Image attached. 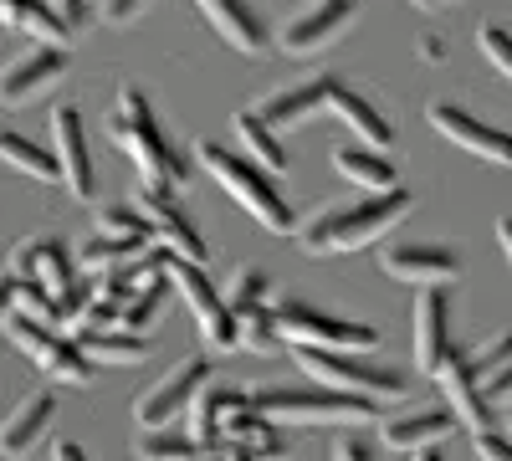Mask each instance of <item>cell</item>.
Returning <instances> with one entry per match:
<instances>
[{"label": "cell", "mask_w": 512, "mask_h": 461, "mask_svg": "<svg viewBox=\"0 0 512 461\" xmlns=\"http://www.w3.org/2000/svg\"><path fill=\"white\" fill-rule=\"evenodd\" d=\"M195 159L210 170V180H216L246 216L262 221L272 236H297V211H292V200L272 185V175H267L256 159L226 149L221 139H200V144H195Z\"/></svg>", "instance_id": "3"}, {"label": "cell", "mask_w": 512, "mask_h": 461, "mask_svg": "<svg viewBox=\"0 0 512 461\" xmlns=\"http://www.w3.org/2000/svg\"><path fill=\"white\" fill-rule=\"evenodd\" d=\"M236 328H241V349H251V354H272V349L282 344L272 308H251V313H241Z\"/></svg>", "instance_id": "36"}, {"label": "cell", "mask_w": 512, "mask_h": 461, "mask_svg": "<svg viewBox=\"0 0 512 461\" xmlns=\"http://www.w3.org/2000/svg\"><path fill=\"white\" fill-rule=\"evenodd\" d=\"M461 421L451 415V405H425V410H405V415H379V446L390 451H425L441 446Z\"/></svg>", "instance_id": "20"}, {"label": "cell", "mask_w": 512, "mask_h": 461, "mask_svg": "<svg viewBox=\"0 0 512 461\" xmlns=\"http://www.w3.org/2000/svg\"><path fill=\"white\" fill-rule=\"evenodd\" d=\"M497 241H502V251H507V262H512V216H502V221H497Z\"/></svg>", "instance_id": "47"}, {"label": "cell", "mask_w": 512, "mask_h": 461, "mask_svg": "<svg viewBox=\"0 0 512 461\" xmlns=\"http://www.w3.org/2000/svg\"><path fill=\"white\" fill-rule=\"evenodd\" d=\"M410 461H446V451H441V446H425V451H415Z\"/></svg>", "instance_id": "49"}, {"label": "cell", "mask_w": 512, "mask_h": 461, "mask_svg": "<svg viewBox=\"0 0 512 461\" xmlns=\"http://www.w3.org/2000/svg\"><path fill=\"white\" fill-rule=\"evenodd\" d=\"M441 390H446V405H451V415L472 431V436H482V431H497V405L482 395V385L472 380V364H466V349H451L446 354V364H441Z\"/></svg>", "instance_id": "16"}, {"label": "cell", "mask_w": 512, "mask_h": 461, "mask_svg": "<svg viewBox=\"0 0 512 461\" xmlns=\"http://www.w3.org/2000/svg\"><path fill=\"white\" fill-rule=\"evenodd\" d=\"M67 77V52L62 47H26L21 57H11L6 67H0V103H31L52 88V82Z\"/></svg>", "instance_id": "15"}, {"label": "cell", "mask_w": 512, "mask_h": 461, "mask_svg": "<svg viewBox=\"0 0 512 461\" xmlns=\"http://www.w3.org/2000/svg\"><path fill=\"white\" fill-rule=\"evenodd\" d=\"M205 11V21L216 26V36L226 47H236L241 57H262L272 47V26L256 11V0H195Z\"/></svg>", "instance_id": "17"}, {"label": "cell", "mask_w": 512, "mask_h": 461, "mask_svg": "<svg viewBox=\"0 0 512 461\" xmlns=\"http://www.w3.org/2000/svg\"><path fill=\"white\" fill-rule=\"evenodd\" d=\"M57 461H88V451H82L77 441H62V446H57Z\"/></svg>", "instance_id": "46"}, {"label": "cell", "mask_w": 512, "mask_h": 461, "mask_svg": "<svg viewBox=\"0 0 512 461\" xmlns=\"http://www.w3.org/2000/svg\"><path fill=\"white\" fill-rule=\"evenodd\" d=\"M425 118H431V129L446 134L456 149L477 154V159H492V164H512V134L497 129V123L477 118L472 108H461L451 98H431L425 103Z\"/></svg>", "instance_id": "12"}, {"label": "cell", "mask_w": 512, "mask_h": 461, "mask_svg": "<svg viewBox=\"0 0 512 461\" xmlns=\"http://www.w3.org/2000/svg\"><path fill=\"white\" fill-rule=\"evenodd\" d=\"M251 400H246V390H231V385H221V380H210L195 400H190V410H185V431H190V441L195 446H221V431H226V421L236 410H246Z\"/></svg>", "instance_id": "24"}, {"label": "cell", "mask_w": 512, "mask_h": 461, "mask_svg": "<svg viewBox=\"0 0 512 461\" xmlns=\"http://www.w3.org/2000/svg\"><path fill=\"white\" fill-rule=\"evenodd\" d=\"M420 57H425V62H446V41L425 36V41H420Z\"/></svg>", "instance_id": "45"}, {"label": "cell", "mask_w": 512, "mask_h": 461, "mask_svg": "<svg viewBox=\"0 0 512 461\" xmlns=\"http://www.w3.org/2000/svg\"><path fill=\"white\" fill-rule=\"evenodd\" d=\"M0 21L36 36V47H62L67 52V41H72V31L57 21V11L47 0H0Z\"/></svg>", "instance_id": "28"}, {"label": "cell", "mask_w": 512, "mask_h": 461, "mask_svg": "<svg viewBox=\"0 0 512 461\" xmlns=\"http://www.w3.org/2000/svg\"><path fill=\"white\" fill-rule=\"evenodd\" d=\"M72 339L93 364H144L149 359V339L123 333V328H72Z\"/></svg>", "instance_id": "27"}, {"label": "cell", "mask_w": 512, "mask_h": 461, "mask_svg": "<svg viewBox=\"0 0 512 461\" xmlns=\"http://www.w3.org/2000/svg\"><path fill=\"white\" fill-rule=\"evenodd\" d=\"M57 421V395L52 390H31L6 421H0V456H11V461H26L41 441H47Z\"/></svg>", "instance_id": "21"}, {"label": "cell", "mask_w": 512, "mask_h": 461, "mask_svg": "<svg viewBox=\"0 0 512 461\" xmlns=\"http://www.w3.org/2000/svg\"><path fill=\"white\" fill-rule=\"evenodd\" d=\"M379 267L395 282H410L425 292V287H446L461 277V251L446 241H400V246H384Z\"/></svg>", "instance_id": "14"}, {"label": "cell", "mask_w": 512, "mask_h": 461, "mask_svg": "<svg viewBox=\"0 0 512 461\" xmlns=\"http://www.w3.org/2000/svg\"><path fill=\"white\" fill-rule=\"evenodd\" d=\"M221 298H226V308L241 318V313H251V308H272V277L262 272V267H236L231 272V282L221 287Z\"/></svg>", "instance_id": "31"}, {"label": "cell", "mask_w": 512, "mask_h": 461, "mask_svg": "<svg viewBox=\"0 0 512 461\" xmlns=\"http://www.w3.org/2000/svg\"><path fill=\"white\" fill-rule=\"evenodd\" d=\"M221 446H246L256 461H287L292 456V441H287V431L277 426V421H267L262 410H236L231 421H226V431H221Z\"/></svg>", "instance_id": "25"}, {"label": "cell", "mask_w": 512, "mask_h": 461, "mask_svg": "<svg viewBox=\"0 0 512 461\" xmlns=\"http://www.w3.org/2000/svg\"><path fill=\"white\" fill-rule=\"evenodd\" d=\"M159 257H164V277L175 282V287H180V298L190 303V313H195V323H200V333H205V344H210V349H241L236 313L226 308L221 287L205 277V267L175 257V251H164V246H159Z\"/></svg>", "instance_id": "7"}, {"label": "cell", "mask_w": 512, "mask_h": 461, "mask_svg": "<svg viewBox=\"0 0 512 461\" xmlns=\"http://www.w3.org/2000/svg\"><path fill=\"white\" fill-rule=\"evenodd\" d=\"M328 88H333V77H303V82H292V88H277L267 93L262 103H256V118L267 123V129H297V123H313L323 108H328Z\"/></svg>", "instance_id": "22"}, {"label": "cell", "mask_w": 512, "mask_h": 461, "mask_svg": "<svg viewBox=\"0 0 512 461\" xmlns=\"http://www.w3.org/2000/svg\"><path fill=\"white\" fill-rule=\"evenodd\" d=\"M292 359L308 369L313 385L344 390V395H364V400H400L410 395V380L390 364H374V354H354V349H292Z\"/></svg>", "instance_id": "5"}, {"label": "cell", "mask_w": 512, "mask_h": 461, "mask_svg": "<svg viewBox=\"0 0 512 461\" xmlns=\"http://www.w3.org/2000/svg\"><path fill=\"white\" fill-rule=\"evenodd\" d=\"M482 395H487L492 405H507V400H512V364L497 374V380H487V385H482Z\"/></svg>", "instance_id": "44"}, {"label": "cell", "mask_w": 512, "mask_h": 461, "mask_svg": "<svg viewBox=\"0 0 512 461\" xmlns=\"http://www.w3.org/2000/svg\"><path fill=\"white\" fill-rule=\"evenodd\" d=\"M164 303H169V277H164V282L139 287L134 298H128V308H123L118 328H123V333H139V339H149V328L164 318Z\"/></svg>", "instance_id": "32"}, {"label": "cell", "mask_w": 512, "mask_h": 461, "mask_svg": "<svg viewBox=\"0 0 512 461\" xmlns=\"http://www.w3.org/2000/svg\"><path fill=\"white\" fill-rule=\"evenodd\" d=\"M98 236L134 241V246H149V241H154V231H149V221H144V211H139L134 200H113V205H103V211H98Z\"/></svg>", "instance_id": "33"}, {"label": "cell", "mask_w": 512, "mask_h": 461, "mask_svg": "<svg viewBox=\"0 0 512 461\" xmlns=\"http://www.w3.org/2000/svg\"><path fill=\"white\" fill-rule=\"evenodd\" d=\"M221 451H226V461H256L246 446H221Z\"/></svg>", "instance_id": "50"}, {"label": "cell", "mask_w": 512, "mask_h": 461, "mask_svg": "<svg viewBox=\"0 0 512 461\" xmlns=\"http://www.w3.org/2000/svg\"><path fill=\"white\" fill-rule=\"evenodd\" d=\"M149 6V0H103V21H113V26H128L139 11Z\"/></svg>", "instance_id": "42"}, {"label": "cell", "mask_w": 512, "mask_h": 461, "mask_svg": "<svg viewBox=\"0 0 512 461\" xmlns=\"http://www.w3.org/2000/svg\"><path fill=\"white\" fill-rule=\"evenodd\" d=\"M410 6H420V11H431V6H441V0H410Z\"/></svg>", "instance_id": "51"}, {"label": "cell", "mask_w": 512, "mask_h": 461, "mask_svg": "<svg viewBox=\"0 0 512 461\" xmlns=\"http://www.w3.org/2000/svg\"><path fill=\"white\" fill-rule=\"evenodd\" d=\"M144 246L134 241H113V236H93V241H82L77 246V267H88V272H103V267H118L128 257H139Z\"/></svg>", "instance_id": "35"}, {"label": "cell", "mask_w": 512, "mask_h": 461, "mask_svg": "<svg viewBox=\"0 0 512 461\" xmlns=\"http://www.w3.org/2000/svg\"><path fill=\"white\" fill-rule=\"evenodd\" d=\"M52 154L62 185L72 190V200H93L98 195V170H93V144H88V123L72 103L52 108Z\"/></svg>", "instance_id": "13"}, {"label": "cell", "mask_w": 512, "mask_h": 461, "mask_svg": "<svg viewBox=\"0 0 512 461\" xmlns=\"http://www.w3.org/2000/svg\"><path fill=\"white\" fill-rule=\"evenodd\" d=\"M251 410H262L277 426H379V405L364 395H344L328 385H256L246 390Z\"/></svg>", "instance_id": "4"}, {"label": "cell", "mask_w": 512, "mask_h": 461, "mask_svg": "<svg viewBox=\"0 0 512 461\" xmlns=\"http://www.w3.org/2000/svg\"><path fill=\"white\" fill-rule=\"evenodd\" d=\"M134 451H139V461H185V456H195L200 446L190 441L185 426H159V431H144Z\"/></svg>", "instance_id": "34"}, {"label": "cell", "mask_w": 512, "mask_h": 461, "mask_svg": "<svg viewBox=\"0 0 512 461\" xmlns=\"http://www.w3.org/2000/svg\"><path fill=\"white\" fill-rule=\"evenodd\" d=\"M328 113L338 123H349L354 144H369V149H390L395 144V123L379 113V103L364 98L359 88H349V82H338V77H333V88H328Z\"/></svg>", "instance_id": "23"}, {"label": "cell", "mask_w": 512, "mask_h": 461, "mask_svg": "<svg viewBox=\"0 0 512 461\" xmlns=\"http://www.w3.org/2000/svg\"><path fill=\"white\" fill-rule=\"evenodd\" d=\"M16 287H21V277L0 272V328H6V318L16 313Z\"/></svg>", "instance_id": "43"}, {"label": "cell", "mask_w": 512, "mask_h": 461, "mask_svg": "<svg viewBox=\"0 0 512 461\" xmlns=\"http://www.w3.org/2000/svg\"><path fill=\"white\" fill-rule=\"evenodd\" d=\"M333 170L344 175L349 185L369 190V195H384V190H395V159L384 154V149H369V144H338L333 149Z\"/></svg>", "instance_id": "26"}, {"label": "cell", "mask_w": 512, "mask_h": 461, "mask_svg": "<svg viewBox=\"0 0 512 461\" xmlns=\"http://www.w3.org/2000/svg\"><path fill=\"white\" fill-rule=\"evenodd\" d=\"M6 272L21 277V282H41L47 292H62L77 277V257L57 236H26V241L11 246V267Z\"/></svg>", "instance_id": "18"}, {"label": "cell", "mask_w": 512, "mask_h": 461, "mask_svg": "<svg viewBox=\"0 0 512 461\" xmlns=\"http://www.w3.org/2000/svg\"><path fill=\"white\" fill-rule=\"evenodd\" d=\"M477 451H482L487 461H512V436H502V431H482V436H477Z\"/></svg>", "instance_id": "41"}, {"label": "cell", "mask_w": 512, "mask_h": 461, "mask_svg": "<svg viewBox=\"0 0 512 461\" xmlns=\"http://www.w3.org/2000/svg\"><path fill=\"white\" fill-rule=\"evenodd\" d=\"M134 205L144 211V221H149V231H154V241L164 251H175V257L205 267L210 246L200 241V226L190 221V211L180 205V190H169V185H139L134 190Z\"/></svg>", "instance_id": "9"}, {"label": "cell", "mask_w": 512, "mask_h": 461, "mask_svg": "<svg viewBox=\"0 0 512 461\" xmlns=\"http://www.w3.org/2000/svg\"><path fill=\"white\" fill-rule=\"evenodd\" d=\"M272 318H277L282 344H292V349H354V354H374L379 349V328L374 323L323 313L308 298H277Z\"/></svg>", "instance_id": "6"}, {"label": "cell", "mask_w": 512, "mask_h": 461, "mask_svg": "<svg viewBox=\"0 0 512 461\" xmlns=\"http://www.w3.org/2000/svg\"><path fill=\"white\" fill-rule=\"evenodd\" d=\"M6 339H11L41 374H52V380H62V385H93V374H98V364L77 349L72 333L41 328V323H31L26 313H11V318H6Z\"/></svg>", "instance_id": "8"}, {"label": "cell", "mask_w": 512, "mask_h": 461, "mask_svg": "<svg viewBox=\"0 0 512 461\" xmlns=\"http://www.w3.org/2000/svg\"><path fill=\"white\" fill-rule=\"evenodd\" d=\"M216 380V369H210V359H185V364H175L164 374V380L154 385V390H144L139 400H134V415H139V426L144 431H159V426H175L180 415L190 410V400Z\"/></svg>", "instance_id": "11"}, {"label": "cell", "mask_w": 512, "mask_h": 461, "mask_svg": "<svg viewBox=\"0 0 512 461\" xmlns=\"http://www.w3.org/2000/svg\"><path fill=\"white\" fill-rule=\"evenodd\" d=\"M47 6L57 11V21H62L72 36H77L82 26H88V0H47Z\"/></svg>", "instance_id": "39"}, {"label": "cell", "mask_w": 512, "mask_h": 461, "mask_svg": "<svg viewBox=\"0 0 512 461\" xmlns=\"http://www.w3.org/2000/svg\"><path fill=\"white\" fill-rule=\"evenodd\" d=\"M359 0H308L303 11H292L282 26H277V47L287 57H313L323 47H333L354 21H359Z\"/></svg>", "instance_id": "10"}, {"label": "cell", "mask_w": 512, "mask_h": 461, "mask_svg": "<svg viewBox=\"0 0 512 461\" xmlns=\"http://www.w3.org/2000/svg\"><path fill=\"white\" fill-rule=\"evenodd\" d=\"M0 159L11 164V170H21V175H31V180H62V170H57V154L52 149H41L36 139H26V134H16V129H0Z\"/></svg>", "instance_id": "30"}, {"label": "cell", "mask_w": 512, "mask_h": 461, "mask_svg": "<svg viewBox=\"0 0 512 461\" xmlns=\"http://www.w3.org/2000/svg\"><path fill=\"white\" fill-rule=\"evenodd\" d=\"M466 364H472V380H477V385L497 380V374L512 364V333H497L487 349H472V354H466Z\"/></svg>", "instance_id": "37"}, {"label": "cell", "mask_w": 512, "mask_h": 461, "mask_svg": "<svg viewBox=\"0 0 512 461\" xmlns=\"http://www.w3.org/2000/svg\"><path fill=\"white\" fill-rule=\"evenodd\" d=\"M482 52L492 57V67H497L502 77H512V31H507L502 21H487V26H482Z\"/></svg>", "instance_id": "38"}, {"label": "cell", "mask_w": 512, "mask_h": 461, "mask_svg": "<svg viewBox=\"0 0 512 461\" xmlns=\"http://www.w3.org/2000/svg\"><path fill=\"white\" fill-rule=\"evenodd\" d=\"M415 211V195L405 185L384 190V195H359V200H338V205H323L313 221L297 226V241L313 257H333V251H364L374 246L390 226H400L405 216Z\"/></svg>", "instance_id": "1"}, {"label": "cell", "mask_w": 512, "mask_h": 461, "mask_svg": "<svg viewBox=\"0 0 512 461\" xmlns=\"http://www.w3.org/2000/svg\"><path fill=\"white\" fill-rule=\"evenodd\" d=\"M451 292L446 287H425L415 298V364L425 374H441L451 354Z\"/></svg>", "instance_id": "19"}, {"label": "cell", "mask_w": 512, "mask_h": 461, "mask_svg": "<svg viewBox=\"0 0 512 461\" xmlns=\"http://www.w3.org/2000/svg\"><path fill=\"white\" fill-rule=\"evenodd\" d=\"M108 134L113 144L139 164V175L144 185H169V190H180L190 180V164L180 159V149L169 144V134L159 129V118L149 108V98L134 88V82H123L118 98H113V113H108Z\"/></svg>", "instance_id": "2"}, {"label": "cell", "mask_w": 512, "mask_h": 461, "mask_svg": "<svg viewBox=\"0 0 512 461\" xmlns=\"http://www.w3.org/2000/svg\"><path fill=\"white\" fill-rule=\"evenodd\" d=\"M185 461H226V451H221V446H200V451L185 456Z\"/></svg>", "instance_id": "48"}, {"label": "cell", "mask_w": 512, "mask_h": 461, "mask_svg": "<svg viewBox=\"0 0 512 461\" xmlns=\"http://www.w3.org/2000/svg\"><path fill=\"white\" fill-rule=\"evenodd\" d=\"M333 461H379V456H374V446H369L364 436H354V431H349V436H338Z\"/></svg>", "instance_id": "40"}, {"label": "cell", "mask_w": 512, "mask_h": 461, "mask_svg": "<svg viewBox=\"0 0 512 461\" xmlns=\"http://www.w3.org/2000/svg\"><path fill=\"white\" fill-rule=\"evenodd\" d=\"M236 139L246 149V159H256L267 175H287V144L277 129H267L262 118H256V108H241L236 113Z\"/></svg>", "instance_id": "29"}]
</instances>
